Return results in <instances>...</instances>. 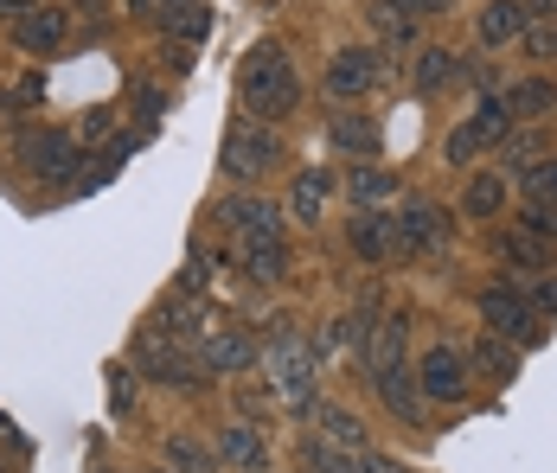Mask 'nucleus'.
<instances>
[{"mask_svg": "<svg viewBox=\"0 0 557 473\" xmlns=\"http://www.w3.org/2000/svg\"><path fill=\"white\" fill-rule=\"evenodd\" d=\"M468 359H474V365L487 371V377H512V371H519V352H512V346H506L500 333H487V339H474V346H468Z\"/></svg>", "mask_w": 557, "mask_h": 473, "instance_id": "obj_25", "label": "nucleus"}, {"mask_svg": "<svg viewBox=\"0 0 557 473\" xmlns=\"http://www.w3.org/2000/svg\"><path fill=\"white\" fill-rule=\"evenodd\" d=\"M461 206H468V217H500L506 179H500V173H474V179H468V192H461Z\"/></svg>", "mask_w": 557, "mask_h": 473, "instance_id": "obj_24", "label": "nucleus"}, {"mask_svg": "<svg viewBox=\"0 0 557 473\" xmlns=\"http://www.w3.org/2000/svg\"><path fill=\"white\" fill-rule=\"evenodd\" d=\"M417 390L436 397V403H461V390H468V352H455V346L423 352V365H417Z\"/></svg>", "mask_w": 557, "mask_h": 473, "instance_id": "obj_9", "label": "nucleus"}, {"mask_svg": "<svg viewBox=\"0 0 557 473\" xmlns=\"http://www.w3.org/2000/svg\"><path fill=\"white\" fill-rule=\"evenodd\" d=\"M532 314H557V282H545V288L532 295Z\"/></svg>", "mask_w": 557, "mask_h": 473, "instance_id": "obj_41", "label": "nucleus"}, {"mask_svg": "<svg viewBox=\"0 0 557 473\" xmlns=\"http://www.w3.org/2000/svg\"><path fill=\"white\" fill-rule=\"evenodd\" d=\"M161 26H168L173 39H186V46H199V39L212 33V13H199L193 0H180V7H168V13H161Z\"/></svg>", "mask_w": 557, "mask_h": 473, "instance_id": "obj_26", "label": "nucleus"}, {"mask_svg": "<svg viewBox=\"0 0 557 473\" xmlns=\"http://www.w3.org/2000/svg\"><path fill=\"white\" fill-rule=\"evenodd\" d=\"M282 135L276 122H257V115H237L231 128H224V173L231 179H257V173H270V166H282Z\"/></svg>", "mask_w": 557, "mask_h": 473, "instance_id": "obj_3", "label": "nucleus"}, {"mask_svg": "<svg viewBox=\"0 0 557 473\" xmlns=\"http://www.w3.org/2000/svg\"><path fill=\"white\" fill-rule=\"evenodd\" d=\"M135 359L148 365V377H161V384H193V377H199V365H193V346H186V339H173L161 320L135 333Z\"/></svg>", "mask_w": 557, "mask_h": 473, "instance_id": "obj_5", "label": "nucleus"}, {"mask_svg": "<svg viewBox=\"0 0 557 473\" xmlns=\"http://www.w3.org/2000/svg\"><path fill=\"white\" fill-rule=\"evenodd\" d=\"M0 428H7V416H0Z\"/></svg>", "mask_w": 557, "mask_h": 473, "instance_id": "obj_47", "label": "nucleus"}, {"mask_svg": "<svg viewBox=\"0 0 557 473\" xmlns=\"http://www.w3.org/2000/svg\"><path fill=\"white\" fill-rule=\"evenodd\" d=\"M519 46H525V52H532V58H557V20H532Z\"/></svg>", "mask_w": 557, "mask_h": 473, "instance_id": "obj_36", "label": "nucleus"}, {"mask_svg": "<svg viewBox=\"0 0 557 473\" xmlns=\"http://www.w3.org/2000/svg\"><path fill=\"white\" fill-rule=\"evenodd\" d=\"M26 7H33V0H0V13H26Z\"/></svg>", "mask_w": 557, "mask_h": 473, "instance_id": "obj_44", "label": "nucleus"}, {"mask_svg": "<svg viewBox=\"0 0 557 473\" xmlns=\"http://www.w3.org/2000/svg\"><path fill=\"white\" fill-rule=\"evenodd\" d=\"M64 33H71V13H58V7H26V13H13V46H20V52H58Z\"/></svg>", "mask_w": 557, "mask_h": 473, "instance_id": "obj_12", "label": "nucleus"}, {"mask_svg": "<svg viewBox=\"0 0 557 473\" xmlns=\"http://www.w3.org/2000/svg\"><path fill=\"white\" fill-rule=\"evenodd\" d=\"M525 13L532 20H557V0H525Z\"/></svg>", "mask_w": 557, "mask_h": 473, "instance_id": "obj_43", "label": "nucleus"}, {"mask_svg": "<svg viewBox=\"0 0 557 473\" xmlns=\"http://www.w3.org/2000/svg\"><path fill=\"white\" fill-rule=\"evenodd\" d=\"M500 148L512 166H532V160H545V128H519V135H506Z\"/></svg>", "mask_w": 557, "mask_h": 473, "instance_id": "obj_31", "label": "nucleus"}, {"mask_svg": "<svg viewBox=\"0 0 557 473\" xmlns=\"http://www.w3.org/2000/svg\"><path fill=\"white\" fill-rule=\"evenodd\" d=\"M359 365H366V377H385L391 365H404V314L372 320V333H366V346H359Z\"/></svg>", "mask_w": 557, "mask_h": 473, "instance_id": "obj_13", "label": "nucleus"}, {"mask_svg": "<svg viewBox=\"0 0 557 473\" xmlns=\"http://www.w3.org/2000/svg\"><path fill=\"white\" fill-rule=\"evenodd\" d=\"M206 275H212V263H206V257H193V263H186V275H180V295H193Z\"/></svg>", "mask_w": 557, "mask_h": 473, "instance_id": "obj_40", "label": "nucleus"}, {"mask_svg": "<svg viewBox=\"0 0 557 473\" xmlns=\"http://www.w3.org/2000/svg\"><path fill=\"white\" fill-rule=\"evenodd\" d=\"M410 77H417V90H423V97H436V90H448V84L461 77V58H455V52H423L417 64H410Z\"/></svg>", "mask_w": 557, "mask_h": 473, "instance_id": "obj_23", "label": "nucleus"}, {"mask_svg": "<svg viewBox=\"0 0 557 473\" xmlns=\"http://www.w3.org/2000/svg\"><path fill=\"white\" fill-rule=\"evenodd\" d=\"M443 154H448V166H468V160L481 154V135H474V128L461 122V128H455V135L443 141Z\"/></svg>", "mask_w": 557, "mask_h": 473, "instance_id": "obj_37", "label": "nucleus"}, {"mask_svg": "<svg viewBox=\"0 0 557 473\" xmlns=\"http://www.w3.org/2000/svg\"><path fill=\"white\" fill-rule=\"evenodd\" d=\"M20 166H33L46 179H64L77 166V141L58 135V128H33V135H20Z\"/></svg>", "mask_w": 557, "mask_h": 473, "instance_id": "obj_11", "label": "nucleus"}, {"mask_svg": "<svg viewBox=\"0 0 557 473\" xmlns=\"http://www.w3.org/2000/svg\"><path fill=\"white\" fill-rule=\"evenodd\" d=\"M212 448H219V461H231L237 473H263V468H270V441H263L250 422H224Z\"/></svg>", "mask_w": 557, "mask_h": 473, "instance_id": "obj_14", "label": "nucleus"}, {"mask_svg": "<svg viewBox=\"0 0 557 473\" xmlns=\"http://www.w3.org/2000/svg\"><path fill=\"white\" fill-rule=\"evenodd\" d=\"M525 26H532L525 0H487V7H481V20H474L481 46H512V39H525Z\"/></svg>", "mask_w": 557, "mask_h": 473, "instance_id": "obj_15", "label": "nucleus"}, {"mask_svg": "<svg viewBox=\"0 0 557 473\" xmlns=\"http://www.w3.org/2000/svg\"><path fill=\"white\" fill-rule=\"evenodd\" d=\"M359 468H366V473H404V468H397V461H385V455H372V448L359 455Z\"/></svg>", "mask_w": 557, "mask_h": 473, "instance_id": "obj_42", "label": "nucleus"}, {"mask_svg": "<svg viewBox=\"0 0 557 473\" xmlns=\"http://www.w3.org/2000/svg\"><path fill=\"white\" fill-rule=\"evenodd\" d=\"M161 7H180V0H161Z\"/></svg>", "mask_w": 557, "mask_h": 473, "instance_id": "obj_45", "label": "nucleus"}, {"mask_svg": "<svg viewBox=\"0 0 557 473\" xmlns=\"http://www.w3.org/2000/svg\"><path fill=\"white\" fill-rule=\"evenodd\" d=\"M385 7H397L404 20H423V13H448V0H385Z\"/></svg>", "mask_w": 557, "mask_h": 473, "instance_id": "obj_39", "label": "nucleus"}, {"mask_svg": "<svg viewBox=\"0 0 557 473\" xmlns=\"http://www.w3.org/2000/svg\"><path fill=\"white\" fill-rule=\"evenodd\" d=\"M372 384H379V397H385V410L397 422H417V416H423V390H417L410 365H391L385 377H372Z\"/></svg>", "mask_w": 557, "mask_h": 473, "instance_id": "obj_17", "label": "nucleus"}, {"mask_svg": "<svg viewBox=\"0 0 557 473\" xmlns=\"http://www.w3.org/2000/svg\"><path fill=\"white\" fill-rule=\"evenodd\" d=\"M352 250H359L366 263L391 257V217L385 211H359V217H352Z\"/></svg>", "mask_w": 557, "mask_h": 473, "instance_id": "obj_20", "label": "nucleus"}, {"mask_svg": "<svg viewBox=\"0 0 557 473\" xmlns=\"http://www.w3.org/2000/svg\"><path fill=\"white\" fill-rule=\"evenodd\" d=\"M474 135H481V148H500L506 135H512V115H506V103L500 97H487V103L474 109V122H468Z\"/></svg>", "mask_w": 557, "mask_h": 473, "instance_id": "obj_29", "label": "nucleus"}, {"mask_svg": "<svg viewBox=\"0 0 557 473\" xmlns=\"http://www.w3.org/2000/svg\"><path fill=\"white\" fill-rule=\"evenodd\" d=\"M263 377H270V397H276L282 410H308L314 403V377H321V359L308 352V339H295V333H282L276 346H270V359H263Z\"/></svg>", "mask_w": 557, "mask_h": 473, "instance_id": "obj_2", "label": "nucleus"}, {"mask_svg": "<svg viewBox=\"0 0 557 473\" xmlns=\"http://www.w3.org/2000/svg\"><path fill=\"white\" fill-rule=\"evenodd\" d=\"M379 77H385V58L372 52V46H346V52H334V64H327V90H334L339 103H359Z\"/></svg>", "mask_w": 557, "mask_h": 473, "instance_id": "obj_7", "label": "nucleus"}, {"mask_svg": "<svg viewBox=\"0 0 557 473\" xmlns=\"http://www.w3.org/2000/svg\"><path fill=\"white\" fill-rule=\"evenodd\" d=\"M168 468L173 473H212V468H219V448H212V441H199V435H173V441H168Z\"/></svg>", "mask_w": 557, "mask_h": 473, "instance_id": "obj_22", "label": "nucleus"}, {"mask_svg": "<svg viewBox=\"0 0 557 473\" xmlns=\"http://www.w3.org/2000/svg\"><path fill=\"white\" fill-rule=\"evenodd\" d=\"M372 20H379V33H385L391 46H410V39H417V20H404L397 7H385V0L372 7Z\"/></svg>", "mask_w": 557, "mask_h": 473, "instance_id": "obj_34", "label": "nucleus"}, {"mask_svg": "<svg viewBox=\"0 0 557 473\" xmlns=\"http://www.w3.org/2000/svg\"><path fill=\"white\" fill-rule=\"evenodd\" d=\"M237 97H244V109H250L257 122L295 115L301 77H295V64L282 58V46H250V52H244V64H237Z\"/></svg>", "mask_w": 557, "mask_h": 473, "instance_id": "obj_1", "label": "nucleus"}, {"mask_svg": "<svg viewBox=\"0 0 557 473\" xmlns=\"http://www.w3.org/2000/svg\"><path fill=\"white\" fill-rule=\"evenodd\" d=\"M519 192H525V199H557V154L519 166Z\"/></svg>", "mask_w": 557, "mask_h": 473, "instance_id": "obj_30", "label": "nucleus"}, {"mask_svg": "<svg viewBox=\"0 0 557 473\" xmlns=\"http://www.w3.org/2000/svg\"><path fill=\"white\" fill-rule=\"evenodd\" d=\"M301 473H359V455L327 448V441H301Z\"/></svg>", "mask_w": 557, "mask_h": 473, "instance_id": "obj_28", "label": "nucleus"}, {"mask_svg": "<svg viewBox=\"0 0 557 473\" xmlns=\"http://www.w3.org/2000/svg\"><path fill=\"white\" fill-rule=\"evenodd\" d=\"M219 217H224V231H231V244H237V257L282 250V217H276V206H263V199H231Z\"/></svg>", "mask_w": 557, "mask_h": 473, "instance_id": "obj_4", "label": "nucleus"}, {"mask_svg": "<svg viewBox=\"0 0 557 473\" xmlns=\"http://www.w3.org/2000/svg\"><path fill=\"white\" fill-rule=\"evenodd\" d=\"M500 257H506V263H532V269H539V263H545V244H539L532 231H506V237H500Z\"/></svg>", "mask_w": 557, "mask_h": 473, "instance_id": "obj_32", "label": "nucleus"}, {"mask_svg": "<svg viewBox=\"0 0 557 473\" xmlns=\"http://www.w3.org/2000/svg\"><path fill=\"white\" fill-rule=\"evenodd\" d=\"M334 141L346 154H379V122H366V115H334Z\"/></svg>", "mask_w": 557, "mask_h": 473, "instance_id": "obj_27", "label": "nucleus"}, {"mask_svg": "<svg viewBox=\"0 0 557 473\" xmlns=\"http://www.w3.org/2000/svg\"><path fill=\"white\" fill-rule=\"evenodd\" d=\"M519 231H532V237H557V199H525Z\"/></svg>", "mask_w": 557, "mask_h": 473, "instance_id": "obj_33", "label": "nucleus"}, {"mask_svg": "<svg viewBox=\"0 0 557 473\" xmlns=\"http://www.w3.org/2000/svg\"><path fill=\"white\" fill-rule=\"evenodd\" d=\"M154 473H173V468H154Z\"/></svg>", "mask_w": 557, "mask_h": 473, "instance_id": "obj_46", "label": "nucleus"}, {"mask_svg": "<svg viewBox=\"0 0 557 473\" xmlns=\"http://www.w3.org/2000/svg\"><path fill=\"white\" fill-rule=\"evenodd\" d=\"M481 320H487L500 339H525V346L545 339V326H539V314H532V301H525L519 288H506V282H494V288L481 295Z\"/></svg>", "mask_w": 557, "mask_h": 473, "instance_id": "obj_6", "label": "nucleus"}, {"mask_svg": "<svg viewBox=\"0 0 557 473\" xmlns=\"http://www.w3.org/2000/svg\"><path fill=\"white\" fill-rule=\"evenodd\" d=\"M314 410V422H321V435L314 441H327V448H346V455H366V422L346 416V410H334V403H308Z\"/></svg>", "mask_w": 557, "mask_h": 473, "instance_id": "obj_18", "label": "nucleus"}, {"mask_svg": "<svg viewBox=\"0 0 557 473\" xmlns=\"http://www.w3.org/2000/svg\"><path fill=\"white\" fill-rule=\"evenodd\" d=\"M110 410L115 416H135V377H128V365H110Z\"/></svg>", "mask_w": 557, "mask_h": 473, "instance_id": "obj_35", "label": "nucleus"}, {"mask_svg": "<svg viewBox=\"0 0 557 473\" xmlns=\"http://www.w3.org/2000/svg\"><path fill=\"white\" fill-rule=\"evenodd\" d=\"M327 186H334V179H327L321 166H308V173L288 186V217H295V224H314V217L327 211Z\"/></svg>", "mask_w": 557, "mask_h": 473, "instance_id": "obj_19", "label": "nucleus"}, {"mask_svg": "<svg viewBox=\"0 0 557 473\" xmlns=\"http://www.w3.org/2000/svg\"><path fill=\"white\" fill-rule=\"evenodd\" d=\"M500 103H506L512 122H545V115L557 109V84H545V77H519Z\"/></svg>", "mask_w": 557, "mask_h": 473, "instance_id": "obj_16", "label": "nucleus"}, {"mask_svg": "<svg viewBox=\"0 0 557 473\" xmlns=\"http://www.w3.org/2000/svg\"><path fill=\"white\" fill-rule=\"evenodd\" d=\"M346 192H352V206L359 211H379L397 192V179H391L385 166H352V179H346Z\"/></svg>", "mask_w": 557, "mask_h": 473, "instance_id": "obj_21", "label": "nucleus"}, {"mask_svg": "<svg viewBox=\"0 0 557 473\" xmlns=\"http://www.w3.org/2000/svg\"><path fill=\"white\" fill-rule=\"evenodd\" d=\"M193 365L199 371H250L257 365V339H244V333H231V326H206L199 339H193Z\"/></svg>", "mask_w": 557, "mask_h": 473, "instance_id": "obj_8", "label": "nucleus"}, {"mask_svg": "<svg viewBox=\"0 0 557 473\" xmlns=\"http://www.w3.org/2000/svg\"><path fill=\"white\" fill-rule=\"evenodd\" d=\"M110 135H115V109H90L77 122V141H110Z\"/></svg>", "mask_w": 557, "mask_h": 473, "instance_id": "obj_38", "label": "nucleus"}, {"mask_svg": "<svg viewBox=\"0 0 557 473\" xmlns=\"http://www.w3.org/2000/svg\"><path fill=\"white\" fill-rule=\"evenodd\" d=\"M436 244H448V211H436V206H410L404 217H391V250L417 257V250H436Z\"/></svg>", "mask_w": 557, "mask_h": 473, "instance_id": "obj_10", "label": "nucleus"}]
</instances>
